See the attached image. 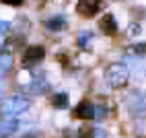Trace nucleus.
<instances>
[{
    "label": "nucleus",
    "instance_id": "412c9836",
    "mask_svg": "<svg viewBox=\"0 0 146 138\" xmlns=\"http://www.w3.org/2000/svg\"><path fill=\"white\" fill-rule=\"evenodd\" d=\"M140 138H146V136H140Z\"/></svg>",
    "mask_w": 146,
    "mask_h": 138
},
{
    "label": "nucleus",
    "instance_id": "4468645a",
    "mask_svg": "<svg viewBox=\"0 0 146 138\" xmlns=\"http://www.w3.org/2000/svg\"><path fill=\"white\" fill-rule=\"evenodd\" d=\"M78 45L80 47H89L91 45V41H93V33H89V31H82V33H78Z\"/></svg>",
    "mask_w": 146,
    "mask_h": 138
},
{
    "label": "nucleus",
    "instance_id": "0eeeda50",
    "mask_svg": "<svg viewBox=\"0 0 146 138\" xmlns=\"http://www.w3.org/2000/svg\"><path fill=\"white\" fill-rule=\"evenodd\" d=\"M99 29L105 33V35H113L115 31H117V19H115L111 13H107L99 19Z\"/></svg>",
    "mask_w": 146,
    "mask_h": 138
},
{
    "label": "nucleus",
    "instance_id": "f257e3e1",
    "mask_svg": "<svg viewBox=\"0 0 146 138\" xmlns=\"http://www.w3.org/2000/svg\"><path fill=\"white\" fill-rule=\"evenodd\" d=\"M29 107H31V99L23 95H13V97H6V99L0 103V115L2 117H17L25 113Z\"/></svg>",
    "mask_w": 146,
    "mask_h": 138
},
{
    "label": "nucleus",
    "instance_id": "ddd939ff",
    "mask_svg": "<svg viewBox=\"0 0 146 138\" xmlns=\"http://www.w3.org/2000/svg\"><path fill=\"white\" fill-rule=\"evenodd\" d=\"M13 68V56L11 54H0V78L8 74V70Z\"/></svg>",
    "mask_w": 146,
    "mask_h": 138
},
{
    "label": "nucleus",
    "instance_id": "6e6552de",
    "mask_svg": "<svg viewBox=\"0 0 146 138\" xmlns=\"http://www.w3.org/2000/svg\"><path fill=\"white\" fill-rule=\"evenodd\" d=\"M17 130H19L17 117H4V120H0V138H11Z\"/></svg>",
    "mask_w": 146,
    "mask_h": 138
},
{
    "label": "nucleus",
    "instance_id": "f03ea898",
    "mask_svg": "<svg viewBox=\"0 0 146 138\" xmlns=\"http://www.w3.org/2000/svg\"><path fill=\"white\" fill-rule=\"evenodd\" d=\"M130 81V68L125 66L123 62H115V64H109L105 70V83L109 85L111 89H121L125 87Z\"/></svg>",
    "mask_w": 146,
    "mask_h": 138
},
{
    "label": "nucleus",
    "instance_id": "20e7f679",
    "mask_svg": "<svg viewBox=\"0 0 146 138\" xmlns=\"http://www.w3.org/2000/svg\"><path fill=\"white\" fill-rule=\"evenodd\" d=\"M125 105L132 115H142L146 113V97L142 91H132L128 97H125Z\"/></svg>",
    "mask_w": 146,
    "mask_h": 138
},
{
    "label": "nucleus",
    "instance_id": "f3484780",
    "mask_svg": "<svg viewBox=\"0 0 146 138\" xmlns=\"http://www.w3.org/2000/svg\"><path fill=\"white\" fill-rule=\"evenodd\" d=\"M105 115H107V107H103V105H95V117H97V120H103Z\"/></svg>",
    "mask_w": 146,
    "mask_h": 138
},
{
    "label": "nucleus",
    "instance_id": "f8f14e48",
    "mask_svg": "<svg viewBox=\"0 0 146 138\" xmlns=\"http://www.w3.org/2000/svg\"><path fill=\"white\" fill-rule=\"evenodd\" d=\"M50 101H52V105L56 109H66L68 107V95L66 93H54Z\"/></svg>",
    "mask_w": 146,
    "mask_h": 138
},
{
    "label": "nucleus",
    "instance_id": "9d476101",
    "mask_svg": "<svg viewBox=\"0 0 146 138\" xmlns=\"http://www.w3.org/2000/svg\"><path fill=\"white\" fill-rule=\"evenodd\" d=\"M47 89H50V85H47V81H45V76H43V74L33 76V78H31V83H29V91L35 93V95H43Z\"/></svg>",
    "mask_w": 146,
    "mask_h": 138
},
{
    "label": "nucleus",
    "instance_id": "39448f33",
    "mask_svg": "<svg viewBox=\"0 0 146 138\" xmlns=\"http://www.w3.org/2000/svg\"><path fill=\"white\" fill-rule=\"evenodd\" d=\"M45 58V50L41 45H29L25 54H23V64L25 66H33V64H39Z\"/></svg>",
    "mask_w": 146,
    "mask_h": 138
},
{
    "label": "nucleus",
    "instance_id": "423d86ee",
    "mask_svg": "<svg viewBox=\"0 0 146 138\" xmlns=\"http://www.w3.org/2000/svg\"><path fill=\"white\" fill-rule=\"evenodd\" d=\"M99 8H103V0H78V11L82 17H95L99 13Z\"/></svg>",
    "mask_w": 146,
    "mask_h": 138
},
{
    "label": "nucleus",
    "instance_id": "1a4fd4ad",
    "mask_svg": "<svg viewBox=\"0 0 146 138\" xmlns=\"http://www.w3.org/2000/svg\"><path fill=\"white\" fill-rule=\"evenodd\" d=\"M74 115L78 120H93L95 117V105H91L89 101H80L74 109Z\"/></svg>",
    "mask_w": 146,
    "mask_h": 138
},
{
    "label": "nucleus",
    "instance_id": "7ed1b4c3",
    "mask_svg": "<svg viewBox=\"0 0 146 138\" xmlns=\"http://www.w3.org/2000/svg\"><path fill=\"white\" fill-rule=\"evenodd\" d=\"M123 60H125V66L130 68V76L138 78V81H144L146 78V56L128 52Z\"/></svg>",
    "mask_w": 146,
    "mask_h": 138
},
{
    "label": "nucleus",
    "instance_id": "a211bd4d",
    "mask_svg": "<svg viewBox=\"0 0 146 138\" xmlns=\"http://www.w3.org/2000/svg\"><path fill=\"white\" fill-rule=\"evenodd\" d=\"M95 130L93 128H89V126H82L80 130H78V138H91V134H93Z\"/></svg>",
    "mask_w": 146,
    "mask_h": 138
},
{
    "label": "nucleus",
    "instance_id": "dca6fc26",
    "mask_svg": "<svg viewBox=\"0 0 146 138\" xmlns=\"http://www.w3.org/2000/svg\"><path fill=\"white\" fill-rule=\"evenodd\" d=\"M8 29H11V23H8V21H2V19H0V45H2L4 35L8 33Z\"/></svg>",
    "mask_w": 146,
    "mask_h": 138
},
{
    "label": "nucleus",
    "instance_id": "aec40b11",
    "mask_svg": "<svg viewBox=\"0 0 146 138\" xmlns=\"http://www.w3.org/2000/svg\"><path fill=\"white\" fill-rule=\"evenodd\" d=\"M4 93V83H0V95Z\"/></svg>",
    "mask_w": 146,
    "mask_h": 138
},
{
    "label": "nucleus",
    "instance_id": "9b49d317",
    "mask_svg": "<svg viewBox=\"0 0 146 138\" xmlns=\"http://www.w3.org/2000/svg\"><path fill=\"white\" fill-rule=\"evenodd\" d=\"M68 21H66V17L62 15H56V17H50L45 21V29L47 31H62V29H66Z\"/></svg>",
    "mask_w": 146,
    "mask_h": 138
},
{
    "label": "nucleus",
    "instance_id": "6ab92c4d",
    "mask_svg": "<svg viewBox=\"0 0 146 138\" xmlns=\"http://www.w3.org/2000/svg\"><path fill=\"white\" fill-rule=\"evenodd\" d=\"M2 4H8V6H21L25 0H0Z\"/></svg>",
    "mask_w": 146,
    "mask_h": 138
},
{
    "label": "nucleus",
    "instance_id": "2eb2a0df",
    "mask_svg": "<svg viewBox=\"0 0 146 138\" xmlns=\"http://www.w3.org/2000/svg\"><path fill=\"white\" fill-rule=\"evenodd\" d=\"M130 52L132 54H140V56H146V43H132V47H130Z\"/></svg>",
    "mask_w": 146,
    "mask_h": 138
}]
</instances>
